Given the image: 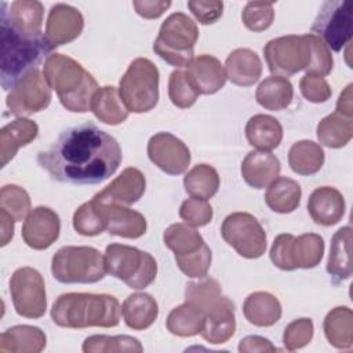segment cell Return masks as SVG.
I'll list each match as a JSON object with an SVG mask.
<instances>
[{"label": "cell", "mask_w": 353, "mask_h": 353, "mask_svg": "<svg viewBox=\"0 0 353 353\" xmlns=\"http://www.w3.org/2000/svg\"><path fill=\"white\" fill-rule=\"evenodd\" d=\"M121 160L119 142L92 123L65 130L37 154L39 165L52 179L72 185L101 183L116 172Z\"/></svg>", "instance_id": "cell-1"}, {"label": "cell", "mask_w": 353, "mask_h": 353, "mask_svg": "<svg viewBox=\"0 0 353 353\" xmlns=\"http://www.w3.org/2000/svg\"><path fill=\"white\" fill-rule=\"evenodd\" d=\"M121 314V305L109 294L68 292L51 307L52 321L63 328L116 327Z\"/></svg>", "instance_id": "cell-2"}, {"label": "cell", "mask_w": 353, "mask_h": 353, "mask_svg": "<svg viewBox=\"0 0 353 353\" xmlns=\"http://www.w3.org/2000/svg\"><path fill=\"white\" fill-rule=\"evenodd\" d=\"M43 74L66 110L84 113L91 108V99L98 91V83L77 61L63 54L46 58Z\"/></svg>", "instance_id": "cell-3"}, {"label": "cell", "mask_w": 353, "mask_h": 353, "mask_svg": "<svg viewBox=\"0 0 353 353\" xmlns=\"http://www.w3.org/2000/svg\"><path fill=\"white\" fill-rule=\"evenodd\" d=\"M0 81L3 90L7 91L11 90L21 77L34 69L41 58L52 50L47 43L44 34L32 39L14 30L6 21L0 19Z\"/></svg>", "instance_id": "cell-4"}, {"label": "cell", "mask_w": 353, "mask_h": 353, "mask_svg": "<svg viewBox=\"0 0 353 353\" xmlns=\"http://www.w3.org/2000/svg\"><path fill=\"white\" fill-rule=\"evenodd\" d=\"M199 39L196 22L183 12H174L161 23L153 43V51L175 68H186L194 59V44Z\"/></svg>", "instance_id": "cell-5"}, {"label": "cell", "mask_w": 353, "mask_h": 353, "mask_svg": "<svg viewBox=\"0 0 353 353\" xmlns=\"http://www.w3.org/2000/svg\"><path fill=\"white\" fill-rule=\"evenodd\" d=\"M51 273L62 284H91L105 277V256L94 247L65 245L52 256Z\"/></svg>", "instance_id": "cell-6"}, {"label": "cell", "mask_w": 353, "mask_h": 353, "mask_svg": "<svg viewBox=\"0 0 353 353\" xmlns=\"http://www.w3.org/2000/svg\"><path fill=\"white\" fill-rule=\"evenodd\" d=\"M103 256L106 272L132 290H143L156 279V259L137 247L113 243L106 247Z\"/></svg>", "instance_id": "cell-7"}, {"label": "cell", "mask_w": 353, "mask_h": 353, "mask_svg": "<svg viewBox=\"0 0 353 353\" xmlns=\"http://www.w3.org/2000/svg\"><path fill=\"white\" fill-rule=\"evenodd\" d=\"M159 69L148 58L134 59L119 84V95L132 113L152 110L159 102Z\"/></svg>", "instance_id": "cell-8"}, {"label": "cell", "mask_w": 353, "mask_h": 353, "mask_svg": "<svg viewBox=\"0 0 353 353\" xmlns=\"http://www.w3.org/2000/svg\"><path fill=\"white\" fill-rule=\"evenodd\" d=\"M324 254V240L320 234L305 233L295 237L291 233L279 234L270 248V261L281 270L316 268Z\"/></svg>", "instance_id": "cell-9"}, {"label": "cell", "mask_w": 353, "mask_h": 353, "mask_svg": "<svg viewBox=\"0 0 353 353\" xmlns=\"http://www.w3.org/2000/svg\"><path fill=\"white\" fill-rule=\"evenodd\" d=\"M353 33V3L330 0L323 3L313 25L312 34L317 36L330 51L339 52Z\"/></svg>", "instance_id": "cell-10"}, {"label": "cell", "mask_w": 353, "mask_h": 353, "mask_svg": "<svg viewBox=\"0 0 353 353\" xmlns=\"http://www.w3.org/2000/svg\"><path fill=\"white\" fill-rule=\"evenodd\" d=\"M307 34H288L272 39L263 47V55L273 76L290 77L306 70L310 62Z\"/></svg>", "instance_id": "cell-11"}, {"label": "cell", "mask_w": 353, "mask_h": 353, "mask_svg": "<svg viewBox=\"0 0 353 353\" xmlns=\"http://www.w3.org/2000/svg\"><path fill=\"white\" fill-rule=\"evenodd\" d=\"M221 234L243 258L256 259L266 251V233L259 221L248 212L229 214L222 222Z\"/></svg>", "instance_id": "cell-12"}, {"label": "cell", "mask_w": 353, "mask_h": 353, "mask_svg": "<svg viewBox=\"0 0 353 353\" xmlns=\"http://www.w3.org/2000/svg\"><path fill=\"white\" fill-rule=\"evenodd\" d=\"M10 294L15 312L26 319H40L47 309L44 279L39 270L25 266L10 279Z\"/></svg>", "instance_id": "cell-13"}, {"label": "cell", "mask_w": 353, "mask_h": 353, "mask_svg": "<svg viewBox=\"0 0 353 353\" xmlns=\"http://www.w3.org/2000/svg\"><path fill=\"white\" fill-rule=\"evenodd\" d=\"M51 102V88L44 74L37 69H32L21 77L10 90L6 105L15 116H29L44 110Z\"/></svg>", "instance_id": "cell-14"}, {"label": "cell", "mask_w": 353, "mask_h": 353, "mask_svg": "<svg viewBox=\"0 0 353 353\" xmlns=\"http://www.w3.org/2000/svg\"><path fill=\"white\" fill-rule=\"evenodd\" d=\"M148 157L168 175L185 172L190 164L189 148L170 132H157L148 142Z\"/></svg>", "instance_id": "cell-15"}, {"label": "cell", "mask_w": 353, "mask_h": 353, "mask_svg": "<svg viewBox=\"0 0 353 353\" xmlns=\"http://www.w3.org/2000/svg\"><path fill=\"white\" fill-rule=\"evenodd\" d=\"M61 232L58 214L50 207H36L30 210L22 225V239L33 250H46L51 247Z\"/></svg>", "instance_id": "cell-16"}, {"label": "cell", "mask_w": 353, "mask_h": 353, "mask_svg": "<svg viewBox=\"0 0 353 353\" xmlns=\"http://www.w3.org/2000/svg\"><path fill=\"white\" fill-rule=\"evenodd\" d=\"M84 28L81 12L73 6L58 3L50 8L44 37L51 50L77 39Z\"/></svg>", "instance_id": "cell-17"}, {"label": "cell", "mask_w": 353, "mask_h": 353, "mask_svg": "<svg viewBox=\"0 0 353 353\" xmlns=\"http://www.w3.org/2000/svg\"><path fill=\"white\" fill-rule=\"evenodd\" d=\"M44 7L36 0H17L11 4L1 1L0 19L6 21L14 30L26 37H40Z\"/></svg>", "instance_id": "cell-18"}, {"label": "cell", "mask_w": 353, "mask_h": 353, "mask_svg": "<svg viewBox=\"0 0 353 353\" xmlns=\"http://www.w3.org/2000/svg\"><path fill=\"white\" fill-rule=\"evenodd\" d=\"M145 175L135 167H127L106 188L98 192L92 199L99 203H113L131 205L137 203L145 193Z\"/></svg>", "instance_id": "cell-19"}, {"label": "cell", "mask_w": 353, "mask_h": 353, "mask_svg": "<svg viewBox=\"0 0 353 353\" xmlns=\"http://www.w3.org/2000/svg\"><path fill=\"white\" fill-rule=\"evenodd\" d=\"M236 330L234 303L221 296L210 309L204 312V320L201 327V336L204 341L212 345H221L228 342Z\"/></svg>", "instance_id": "cell-20"}, {"label": "cell", "mask_w": 353, "mask_h": 353, "mask_svg": "<svg viewBox=\"0 0 353 353\" xmlns=\"http://www.w3.org/2000/svg\"><path fill=\"white\" fill-rule=\"evenodd\" d=\"M94 201L99 205L109 234L124 239H138L145 234L148 225L141 212L121 204Z\"/></svg>", "instance_id": "cell-21"}, {"label": "cell", "mask_w": 353, "mask_h": 353, "mask_svg": "<svg viewBox=\"0 0 353 353\" xmlns=\"http://www.w3.org/2000/svg\"><path fill=\"white\" fill-rule=\"evenodd\" d=\"M345 199L342 193L332 186H321L312 192L307 200V212L310 218L323 226L338 223L345 215Z\"/></svg>", "instance_id": "cell-22"}, {"label": "cell", "mask_w": 353, "mask_h": 353, "mask_svg": "<svg viewBox=\"0 0 353 353\" xmlns=\"http://www.w3.org/2000/svg\"><path fill=\"white\" fill-rule=\"evenodd\" d=\"M279 159L265 150H251L241 163V176L254 189L268 188L280 174Z\"/></svg>", "instance_id": "cell-23"}, {"label": "cell", "mask_w": 353, "mask_h": 353, "mask_svg": "<svg viewBox=\"0 0 353 353\" xmlns=\"http://www.w3.org/2000/svg\"><path fill=\"white\" fill-rule=\"evenodd\" d=\"M188 73L197 91L204 95L218 92L221 88H223L228 79L221 61L208 54L196 57L188 66Z\"/></svg>", "instance_id": "cell-24"}, {"label": "cell", "mask_w": 353, "mask_h": 353, "mask_svg": "<svg viewBox=\"0 0 353 353\" xmlns=\"http://www.w3.org/2000/svg\"><path fill=\"white\" fill-rule=\"evenodd\" d=\"M226 77L236 85H254L262 74V62L258 54L250 48L233 50L225 62Z\"/></svg>", "instance_id": "cell-25"}, {"label": "cell", "mask_w": 353, "mask_h": 353, "mask_svg": "<svg viewBox=\"0 0 353 353\" xmlns=\"http://www.w3.org/2000/svg\"><path fill=\"white\" fill-rule=\"evenodd\" d=\"M37 124L26 117H19L0 130V157L1 167H6L14 159L18 149L26 146L37 138Z\"/></svg>", "instance_id": "cell-26"}, {"label": "cell", "mask_w": 353, "mask_h": 353, "mask_svg": "<svg viewBox=\"0 0 353 353\" xmlns=\"http://www.w3.org/2000/svg\"><path fill=\"white\" fill-rule=\"evenodd\" d=\"M352 228L343 226L338 229L330 247V255L327 261V273L334 284L347 280L352 276Z\"/></svg>", "instance_id": "cell-27"}, {"label": "cell", "mask_w": 353, "mask_h": 353, "mask_svg": "<svg viewBox=\"0 0 353 353\" xmlns=\"http://www.w3.org/2000/svg\"><path fill=\"white\" fill-rule=\"evenodd\" d=\"M47 336L33 325H14L0 336L1 353H39L46 347Z\"/></svg>", "instance_id": "cell-28"}, {"label": "cell", "mask_w": 353, "mask_h": 353, "mask_svg": "<svg viewBox=\"0 0 353 353\" xmlns=\"http://www.w3.org/2000/svg\"><path fill=\"white\" fill-rule=\"evenodd\" d=\"M245 138L256 150L270 152L281 143L283 127L269 114H255L245 124Z\"/></svg>", "instance_id": "cell-29"}, {"label": "cell", "mask_w": 353, "mask_h": 353, "mask_svg": "<svg viewBox=\"0 0 353 353\" xmlns=\"http://www.w3.org/2000/svg\"><path fill=\"white\" fill-rule=\"evenodd\" d=\"M121 313L128 328L142 331L154 323L159 314V306L150 294L135 292L124 299Z\"/></svg>", "instance_id": "cell-30"}, {"label": "cell", "mask_w": 353, "mask_h": 353, "mask_svg": "<svg viewBox=\"0 0 353 353\" xmlns=\"http://www.w3.org/2000/svg\"><path fill=\"white\" fill-rule=\"evenodd\" d=\"M243 313L248 323L256 327H270L281 317V303L273 294L256 291L245 298Z\"/></svg>", "instance_id": "cell-31"}, {"label": "cell", "mask_w": 353, "mask_h": 353, "mask_svg": "<svg viewBox=\"0 0 353 353\" xmlns=\"http://www.w3.org/2000/svg\"><path fill=\"white\" fill-rule=\"evenodd\" d=\"M323 330L327 341L336 349L353 346V313L347 306H336L324 319Z\"/></svg>", "instance_id": "cell-32"}, {"label": "cell", "mask_w": 353, "mask_h": 353, "mask_svg": "<svg viewBox=\"0 0 353 353\" xmlns=\"http://www.w3.org/2000/svg\"><path fill=\"white\" fill-rule=\"evenodd\" d=\"M90 110L99 121L110 125H117L128 117V110L120 99L119 90L113 85L98 88L91 99Z\"/></svg>", "instance_id": "cell-33"}, {"label": "cell", "mask_w": 353, "mask_h": 353, "mask_svg": "<svg viewBox=\"0 0 353 353\" xmlns=\"http://www.w3.org/2000/svg\"><path fill=\"white\" fill-rule=\"evenodd\" d=\"M301 196L302 189L296 181L287 176H279L268 186L265 203L274 212L290 214L298 208Z\"/></svg>", "instance_id": "cell-34"}, {"label": "cell", "mask_w": 353, "mask_h": 353, "mask_svg": "<svg viewBox=\"0 0 353 353\" xmlns=\"http://www.w3.org/2000/svg\"><path fill=\"white\" fill-rule=\"evenodd\" d=\"M294 97V88L287 77L269 76L258 85L255 91L256 102L268 110H283L290 106Z\"/></svg>", "instance_id": "cell-35"}, {"label": "cell", "mask_w": 353, "mask_h": 353, "mask_svg": "<svg viewBox=\"0 0 353 353\" xmlns=\"http://www.w3.org/2000/svg\"><path fill=\"white\" fill-rule=\"evenodd\" d=\"M324 164V150L313 141H298L288 152V165L299 175H313Z\"/></svg>", "instance_id": "cell-36"}, {"label": "cell", "mask_w": 353, "mask_h": 353, "mask_svg": "<svg viewBox=\"0 0 353 353\" xmlns=\"http://www.w3.org/2000/svg\"><path fill=\"white\" fill-rule=\"evenodd\" d=\"M353 137V117L334 112L317 124V138L324 146L338 149L345 146Z\"/></svg>", "instance_id": "cell-37"}, {"label": "cell", "mask_w": 353, "mask_h": 353, "mask_svg": "<svg viewBox=\"0 0 353 353\" xmlns=\"http://www.w3.org/2000/svg\"><path fill=\"white\" fill-rule=\"evenodd\" d=\"M163 241L175 256L190 255L205 245L201 234L188 223H172L163 233Z\"/></svg>", "instance_id": "cell-38"}, {"label": "cell", "mask_w": 353, "mask_h": 353, "mask_svg": "<svg viewBox=\"0 0 353 353\" xmlns=\"http://www.w3.org/2000/svg\"><path fill=\"white\" fill-rule=\"evenodd\" d=\"M183 186L190 197L208 200L219 189V175L212 165L197 164L183 176Z\"/></svg>", "instance_id": "cell-39"}, {"label": "cell", "mask_w": 353, "mask_h": 353, "mask_svg": "<svg viewBox=\"0 0 353 353\" xmlns=\"http://www.w3.org/2000/svg\"><path fill=\"white\" fill-rule=\"evenodd\" d=\"M204 313L190 302L174 307L165 321L167 330L176 336H193L200 334L203 327Z\"/></svg>", "instance_id": "cell-40"}, {"label": "cell", "mask_w": 353, "mask_h": 353, "mask_svg": "<svg viewBox=\"0 0 353 353\" xmlns=\"http://www.w3.org/2000/svg\"><path fill=\"white\" fill-rule=\"evenodd\" d=\"M84 353H116V352H143L141 342L130 335H91L83 342Z\"/></svg>", "instance_id": "cell-41"}, {"label": "cell", "mask_w": 353, "mask_h": 353, "mask_svg": "<svg viewBox=\"0 0 353 353\" xmlns=\"http://www.w3.org/2000/svg\"><path fill=\"white\" fill-rule=\"evenodd\" d=\"M200 92L193 84L188 70L175 69L168 79V97L171 102L181 109L190 108L199 98Z\"/></svg>", "instance_id": "cell-42"}, {"label": "cell", "mask_w": 353, "mask_h": 353, "mask_svg": "<svg viewBox=\"0 0 353 353\" xmlns=\"http://www.w3.org/2000/svg\"><path fill=\"white\" fill-rule=\"evenodd\" d=\"M222 296L219 283L211 277H201L199 281H190L185 290L186 302L193 303L203 313L210 309Z\"/></svg>", "instance_id": "cell-43"}, {"label": "cell", "mask_w": 353, "mask_h": 353, "mask_svg": "<svg viewBox=\"0 0 353 353\" xmlns=\"http://www.w3.org/2000/svg\"><path fill=\"white\" fill-rule=\"evenodd\" d=\"M73 228L81 236H97L106 230L99 205L91 199L83 203L73 214Z\"/></svg>", "instance_id": "cell-44"}, {"label": "cell", "mask_w": 353, "mask_h": 353, "mask_svg": "<svg viewBox=\"0 0 353 353\" xmlns=\"http://www.w3.org/2000/svg\"><path fill=\"white\" fill-rule=\"evenodd\" d=\"M0 208L7 211L15 222H21L30 212V197L18 185H4L0 190Z\"/></svg>", "instance_id": "cell-45"}, {"label": "cell", "mask_w": 353, "mask_h": 353, "mask_svg": "<svg viewBox=\"0 0 353 353\" xmlns=\"http://www.w3.org/2000/svg\"><path fill=\"white\" fill-rule=\"evenodd\" d=\"M274 19L273 3L248 1L241 12L244 26L252 32L266 30Z\"/></svg>", "instance_id": "cell-46"}, {"label": "cell", "mask_w": 353, "mask_h": 353, "mask_svg": "<svg viewBox=\"0 0 353 353\" xmlns=\"http://www.w3.org/2000/svg\"><path fill=\"white\" fill-rule=\"evenodd\" d=\"M309 43H310V62L306 68L307 74H317V76H327L332 70L334 59L331 55L330 48L314 34L306 33Z\"/></svg>", "instance_id": "cell-47"}, {"label": "cell", "mask_w": 353, "mask_h": 353, "mask_svg": "<svg viewBox=\"0 0 353 353\" xmlns=\"http://www.w3.org/2000/svg\"><path fill=\"white\" fill-rule=\"evenodd\" d=\"M313 321L307 317H301L291 321L283 334V343L287 350L294 352L306 346L313 338Z\"/></svg>", "instance_id": "cell-48"}, {"label": "cell", "mask_w": 353, "mask_h": 353, "mask_svg": "<svg viewBox=\"0 0 353 353\" xmlns=\"http://www.w3.org/2000/svg\"><path fill=\"white\" fill-rule=\"evenodd\" d=\"M212 215L214 212L211 204L203 199H186L179 207V216L185 221V223L193 228L205 226L211 222Z\"/></svg>", "instance_id": "cell-49"}, {"label": "cell", "mask_w": 353, "mask_h": 353, "mask_svg": "<svg viewBox=\"0 0 353 353\" xmlns=\"http://www.w3.org/2000/svg\"><path fill=\"white\" fill-rule=\"evenodd\" d=\"M211 250L207 244L190 255L175 256V262L181 272L193 279H201L207 276V272L211 266Z\"/></svg>", "instance_id": "cell-50"}, {"label": "cell", "mask_w": 353, "mask_h": 353, "mask_svg": "<svg viewBox=\"0 0 353 353\" xmlns=\"http://www.w3.org/2000/svg\"><path fill=\"white\" fill-rule=\"evenodd\" d=\"M299 90L302 95L313 103H323L330 99L332 90L327 80L317 74H305L299 81Z\"/></svg>", "instance_id": "cell-51"}, {"label": "cell", "mask_w": 353, "mask_h": 353, "mask_svg": "<svg viewBox=\"0 0 353 353\" xmlns=\"http://www.w3.org/2000/svg\"><path fill=\"white\" fill-rule=\"evenodd\" d=\"M188 8L201 25H211L222 17L223 3L216 0H211V1L190 0L188 1Z\"/></svg>", "instance_id": "cell-52"}, {"label": "cell", "mask_w": 353, "mask_h": 353, "mask_svg": "<svg viewBox=\"0 0 353 353\" xmlns=\"http://www.w3.org/2000/svg\"><path fill=\"white\" fill-rule=\"evenodd\" d=\"M138 15L146 19H154L161 17L165 10L170 8L171 1L168 0H143V1H134L132 3Z\"/></svg>", "instance_id": "cell-53"}, {"label": "cell", "mask_w": 353, "mask_h": 353, "mask_svg": "<svg viewBox=\"0 0 353 353\" xmlns=\"http://www.w3.org/2000/svg\"><path fill=\"white\" fill-rule=\"evenodd\" d=\"M277 349L273 343L259 335H248L243 338L239 343V352L241 353H252V352H276Z\"/></svg>", "instance_id": "cell-54"}, {"label": "cell", "mask_w": 353, "mask_h": 353, "mask_svg": "<svg viewBox=\"0 0 353 353\" xmlns=\"http://www.w3.org/2000/svg\"><path fill=\"white\" fill-rule=\"evenodd\" d=\"M0 225H1V233H0V237H1V247L7 245L12 236H14V225H15V219L4 210L0 208Z\"/></svg>", "instance_id": "cell-55"}, {"label": "cell", "mask_w": 353, "mask_h": 353, "mask_svg": "<svg viewBox=\"0 0 353 353\" xmlns=\"http://www.w3.org/2000/svg\"><path fill=\"white\" fill-rule=\"evenodd\" d=\"M352 84H347L345 87V90L341 92L338 102H336V109L335 112L347 116V117H353V105H352Z\"/></svg>", "instance_id": "cell-56"}]
</instances>
